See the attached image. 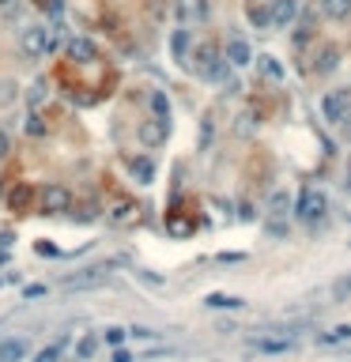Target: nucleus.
<instances>
[{
    "label": "nucleus",
    "instance_id": "nucleus-3",
    "mask_svg": "<svg viewBox=\"0 0 351 362\" xmlns=\"http://www.w3.org/2000/svg\"><path fill=\"white\" fill-rule=\"evenodd\" d=\"M325 208H329V197H325L317 185H306V189L299 192V200H294V215H299L302 223H317L325 215Z\"/></svg>",
    "mask_w": 351,
    "mask_h": 362
},
{
    "label": "nucleus",
    "instance_id": "nucleus-35",
    "mask_svg": "<svg viewBox=\"0 0 351 362\" xmlns=\"http://www.w3.org/2000/svg\"><path fill=\"white\" fill-rule=\"evenodd\" d=\"M8 151H12V140H8V132H4V128H0V159H4Z\"/></svg>",
    "mask_w": 351,
    "mask_h": 362
},
{
    "label": "nucleus",
    "instance_id": "nucleus-5",
    "mask_svg": "<svg viewBox=\"0 0 351 362\" xmlns=\"http://www.w3.org/2000/svg\"><path fill=\"white\" fill-rule=\"evenodd\" d=\"M223 57H227L230 68H250V64H253V50H250V42H245L242 34H230Z\"/></svg>",
    "mask_w": 351,
    "mask_h": 362
},
{
    "label": "nucleus",
    "instance_id": "nucleus-23",
    "mask_svg": "<svg viewBox=\"0 0 351 362\" xmlns=\"http://www.w3.org/2000/svg\"><path fill=\"white\" fill-rule=\"evenodd\" d=\"M212 310H242V299H230V294H208Z\"/></svg>",
    "mask_w": 351,
    "mask_h": 362
},
{
    "label": "nucleus",
    "instance_id": "nucleus-1",
    "mask_svg": "<svg viewBox=\"0 0 351 362\" xmlns=\"http://www.w3.org/2000/svg\"><path fill=\"white\" fill-rule=\"evenodd\" d=\"M193 72L201 79H208V83H223V76L230 72V64L212 42H204V46H197V53H193Z\"/></svg>",
    "mask_w": 351,
    "mask_h": 362
},
{
    "label": "nucleus",
    "instance_id": "nucleus-26",
    "mask_svg": "<svg viewBox=\"0 0 351 362\" xmlns=\"http://www.w3.org/2000/svg\"><path fill=\"white\" fill-rule=\"evenodd\" d=\"M94 348H99V340H94V336H83V340L76 343V359H79V362H87V359L94 355Z\"/></svg>",
    "mask_w": 351,
    "mask_h": 362
},
{
    "label": "nucleus",
    "instance_id": "nucleus-9",
    "mask_svg": "<svg viewBox=\"0 0 351 362\" xmlns=\"http://www.w3.org/2000/svg\"><path fill=\"white\" fill-rule=\"evenodd\" d=\"M340 57H344V53H340V46H321V50H317V57H314V72L317 76H332V72L340 68Z\"/></svg>",
    "mask_w": 351,
    "mask_h": 362
},
{
    "label": "nucleus",
    "instance_id": "nucleus-31",
    "mask_svg": "<svg viewBox=\"0 0 351 362\" xmlns=\"http://www.w3.org/2000/svg\"><path fill=\"white\" fill-rule=\"evenodd\" d=\"M306 42H310V23H302V27H294V50H302Z\"/></svg>",
    "mask_w": 351,
    "mask_h": 362
},
{
    "label": "nucleus",
    "instance_id": "nucleus-20",
    "mask_svg": "<svg viewBox=\"0 0 351 362\" xmlns=\"http://www.w3.org/2000/svg\"><path fill=\"white\" fill-rule=\"evenodd\" d=\"M253 348L268 351V355H280V351H291V340L287 336H280V340H253Z\"/></svg>",
    "mask_w": 351,
    "mask_h": 362
},
{
    "label": "nucleus",
    "instance_id": "nucleus-36",
    "mask_svg": "<svg viewBox=\"0 0 351 362\" xmlns=\"http://www.w3.org/2000/svg\"><path fill=\"white\" fill-rule=\"evenodd\" d=\"M23 294H27V299H42V294H46V287H27Z\"/></svg>",
    "mask_w": 351,
    "mask_h": 362
},
{
    "label": "nucleus",
    "instance_id": "nucleus-14",
    "mask_svg": "<svg viewBox=\"0 0 351 362\" xmlns=\"http://www.w3.org/2000/svg\"><path fill=\"white\" fill-rule=\"evenodd\" d=\"M23 359H27V340H15V336L0 340V362H23Z\"/></svg>",
    "mask_w": 351,
    "mask_h": 362
},
{
    "label": "nucleus",
    "instance_id": "nucleus-11",
    "mask_svg": "<svg viewBox=\"0 0 351 362\" xmlns=\"http://www.w3.org/2000/svg\"><path fill=\"white\" fill-rule=\"evenodd\" d=\"M299 0H272V27H294Z\"/></svg>",
    "mask_w": 351,
    "mask_h": 362
},
{
    "label": "nucleus",
    "instance_id": "nucleus-34",
    "mask_svg": "<svg viewBox=\"0 0 351 362\" xmlns=\"http://www.w3.org/2000/svg\"><path fill=\"white\" fill-rule=\"evenodd\" d=\"M337 128H340V132H344V136H348V140H351V106H348V114H344V117H340V125H337Z\"/></svg>",
    "mask_w": 351,
    "mask_h": 362
},
{
    "label": "nucleus",
    "instance_id": "nucleus-6",
    "mask_svg": "<svg viewBox=\"0 0 351 362\" xmlns=\"http://www.w3.org/2000/svg\"><path fill=\"white\" fill-rule=\"evenodd\" d=\"M72 208V192L65 189V185H46L42 189V212L46 215H61Z\"/></svg>",
    "mask_w": 351,
    "mask_h": 362
},
{
    "label": "nucleus",
    "instance_id": "nucleus-15",
    "mask_svg": "<svg viewBox=\"0 0 351 362\" xmlns=\"http://www.w3.org/2000/svg\"><path fill=\"white\" fill-rule=\"evenodd\" d=\"M68 57L72 61H94L99 57V46H94L91 38H72L68 42Z\"/></svg>",
    "mask_w": 351,
    "mask_h": 362
},
{
    "label": "nucleus",
    "instance_id": "nucleus-22",
    "mask_svg": "<svg viewBox=\"0 0 351 362\" xmlns=\"http://www.w3.org/2000/svg\"><path fill=\"white\" fill-rule=\"evenodd\" d=\"M212 140H215V121L204 117V121H201V140H197V151H208Z\"/></svg>",
    "mask_w": 351,
    "mask_h": 362
},
{
    "label": "nucleus",
    "instance_id": "nucleus-28",
    "mask_svg": "<svg viewBox=\"0 0 351 362\" xmlns=\"http://www.w3.org/2000/svg\"><path fill=\"white\" fill-rule=\"evenodd\" d=\"M23 128H27V136H46V121L38 114H27V125Z\"/></svg>",
    "mask_w": 351,
    "mask_h": 362
},
{
    "label": "nucleus",
    "instance_id": "nucleus-2",
    "mask_svg": "<svg viewBox=\"0 0 351 362\" xmlns=\"http://www.w3.org/2000/svg\"><path fill=\"white\" fill-rule=\"evenodd\" d=\"M19 50L27 53L30 61H42L57 50V34L46 27H27V30H19Z\"/></svg>",
    "mask_w": 351,
    "mask_h": 362
},
{
    "label": "nucleus",
    "instance_id": "nucleus-29",
    "mask_svg": "<svg viewBox=\"0 0 351 362\" xmlns=\"http://www.w3.org/2000/svg\"><path fill=\"white\" fill-rule=\"evenodd\" d=\"M125 336H129V328H106V336H102V340H106L110 348H121Z\"/></svg>",
    "mask_w": 351,
    "mask_h": 362
},
{
    "label": "nucleus",
    "instance_id": "nucleus-21",
    "mask_svg": "<svg viewBox=\"0 0 351 362\" xmlns=\"http://www.w3.org/2000/svg\"><path fill=\"white\" fill-rule=\"evenodd\" d=\"M257 68L265 72L268 79H283V64L276 61V57H268V53H265V57H257Z\"/></svg>",
    "mask_w": 351,
    "mask_h": 362
},
{
    "label": "nucleus",
    "instance_id": "nucleus-38",
    "mask_svg": "<svg viewBox=\"0 0 351 362\" xmlns=\"http://www.w3.org/2000/svg\"><path fill=\"white\" fill-rule=\"evenodd\" d=\"M344 189L351 192V159H348V181H344Z\"/></svg>",
    "mask_w": 351,
    "mask_h": 362
},
{
    "label": "nucleus",
    "instance_id": "nucleus-27",
    "mask_svg": "<svg viewBox=\"0 0 351 362\" xmlns=\"http://www.w3.org/2000/svg\"><path fill=\"white\" fill-rule=\"evenodd\" d=\"M15 102V79H0V106H12Z\"/></svg>",
    "mask_w": 351,
    "mask_h": 362
},
{
    "label": "nucleus",
    "instance_id": "nucleus-7",
    "mask_svg": "<svg viewBox=\"0 0 351 362\" xmlns=\"http://www.w3.org/2000/svg\"><path fill=\"white\" fill-rule=\"evenodd\" d=\"M245 19L257 30H268L272 27V0H245Z\"/></svg>",
    "mask_w": 351,
    "mask_h": 362
},
{
    "label": "nucleus",
    "instance_id": "nucleus-12",
    "mask_svg": "<svg viewBox=\"0 0 351 362\" xmlns=\"http://www.w3.org/2000/svg\"><path fill=\"white\" fill-rule=\"evenodd\" d=\"M189 50H193V34H189V27H178L170 34V57L174 61H189Z\"/></svg>",
    "mask_w": 351,
    "mask_h": 362
},
{
    "label": "nucleus",
    "instance_id": "nucleus-19",
    "mask_svg": "<svg viewBox=\"0 0 351 362\" xmlns=\"http://www.w3.org/2000/svg\"><path fill=\"white\" fill-rule=\"evenodd\" d=\"M287 208H291V192L276 189L272 197H268V212H272V215H287Z\"/></svg>",
    "mask_w": 351,
    "mask_h": 362
},
{
    "label": "nucleus",
    "instance_id": "nucleus-32",
    "mask_svg": "<svg viewBox=\"0 0 351 362\" xmlns=\"http://www.w3.org/2000/svg\"><path fill=\"white\" fill-rule=\"evenodd\" d=\"M129 336H137V340H155V328H148V325H137V328H129Z\"/></svg>",
    "mask_w": 351,
    "mask_h": 362
},
{
    "label": "nucleus",
    "instance_id": "nucleus-4",
    "mask_svg": "<svg viewBox=\"0 0 351 362\" xmlns=\"http://www.w3.org/2000/svg\"><path fill=\"white\" fill-rule=\"evenodd\" d=\"M348 106H351V91L348 87H337V91L321 94V117L329 121V125H340V117L348 114Z\"/></svg>",
    "mask_w": 351,
    "mask_h": 362
},
{
    "label": "nucleus",
    "instance_id": "nucleus-18",
    "mask_svg": "<svg viewBox=\"0 0 351 362\" xmlns=\"http://www.w3.org/2000/svg\"><path fill=\"white\" fill-rule=\"evenodd\" d=\"M151 114H155L159 121H166V125H170V99H166L163 91H151Z\"/></svg>",
    "mask_w": 351,
    "mask_h": 362
},
{
    "label": "nucleus",
    "instance_id": "nucleus-24",
    "mask_svg": "<svg viewBox=\"0 0 351 362\" xmlns=\"http://www.w3.org/2000/svg\"><path fill=\"white\" fill-rule=\"evenodd\" d=\"M8 204H12V212H23V208L30 204V189H27V185H19V189H12V197H8Z\"/></svg>",
    "mask_w": 351,
    "mask_h": 362
},
{
    "label": "nucleus",
    "instance_id": "nucleus-16",
    "mask_svg": "<svg viewBox=\"0 0 351 362\" xmlns=\"http://www.w3.org/2000/svg\"><path fill=\"white\" fill-rule=\"evenodd\" d=\"M317 343H321V348H337V343H351V325H337V328H329V332H321V336H317Z\"/></svg>",
    "mask_w": 351,
    "mask_h": 362
},
{
    "label": "nucleus",
    "instance_id": "nucleus-37",
    "mask_svg": "<svg viewBox=\"0 0 351 362\" xmlns=\"http://www.w3.org/2000/svg\"><path fill=\"white\" fill-rule=\"evenodd\" d=\"M114 362H132V355H129L125 348H117V351H114Z\"/></svg>",
    "mask_w": 351,
    "mask_h": 362
},
{
    "label": "nucleus",
    "instance_id": "nucleus-39",
    "mask_svg": "<svg viewBox=\"0 0 351 362\" xmlns=\"http://www.w3.org/2000/svg\"><path fill=\"white\" fill-rule=\"evenodd\" d=\"M0 4H8V0H0Z\"/></svg>",
    "mask_w": 351,
    "mask_h": 362
},
{
    "label": "nucleus",
    "instance_id": "nucleus-13",
    "mask_svg": "<svg viewBox=\"0 0 351 362\" xmlns=\"http://www.w3.org/2000/svg\"><path fill=\"white\" fill-rule=\"evenodd\" d=\"M129 174L140 185H151V181H155V163H151L148 155H137V159H129Z\"/></svg>",
    "mask_w": 351,
    "mask_h": 362
},
{
    "label": "nucleus",
    "instance_id": "nucleus-17",
    "mask_svg": "<svg viewBox=\"0 0 351 362\" xmlns=\"http://www.w3.org/2000/svg\"><path fill=\"white\" fill-rule=\"evenodd\" d=\"M317 4H321V12L329 15V19H337V23H344L351 15V0H317Z\"/></svg>",
    "mask_w": 351,
    "mask_h": 362
},
{
    "label": "nucleus",
    "instance_id": "nucleus-25",
    "mask_svg": "<svg viewBox=\"0 0 351 362\" xmlns=\"http://www.w3.org/2000/svg\"><path fill=\"white\" fill-rule=\"evenodd\" d=\"M61 355H65V340H61V343H50V348H42L34 362H61Z\"/></svg>",
    "mask_w": 351,
    "mask_h": 362
},
{
    "label": "nucleus",
    "instance_id": "nucleus-10",
    "mask_svg": "<svg viewBox=\"0 0 351 362\" xmlns=\"http://www.w3.org/2000/svg\"><path fill=\"white\" fill-rule=\"evenodd\" d=\"M166 132H170V125H166V121H143V125H140V143H143V148H159V143H163L166 140Z\"/></svg>",
    "mask_w": 351,
    "mask_h": 362
},
{
    "label": "nucleus",
    "instance_id": "nucleus-30",
    "mask_svg": "<svg viewBox=\"0 0 351 362\" xmlns=\"http://www.w3.org/2000/svg\"><path fill=\"white\" fill-rule=\"evenodd\" d=\"M344 294H351V276H344V279L332 283V299H344Z\"/></svg>",
    "mask_w": 351,
    "mask_h": 362
},
{
    "label": "nucleus",
    "instance_id": "nucleus-33",
    "mask_svg": "<svg viewBox=\"0 0 351 362\" xmlns=\"http://www.w3.org/2000/svg\"><path fill=\"white\" fill-rule=\"evenodd\" d=\"M27 94H30V106H38V102L46 99V83H34V87H30Z\"/></svg>",
    "mask_w": 351,
    "mask_h": 362
},
{
    "label": "nucleus",
    "instance_id": "nucleus-8",
    "mask_svg": "<svg viewBox=\"0 0 351 362\" xmlns=\"http://www.w3.org/2000/svg\"><path fill=\"white\" fill-rule=\"evenodd\" d=\"M102 279H106V268H83L79 276L61 279V287H65V291H87V287H99Z\"/></svg>",
    "mask_w": 351,
    "mask_h": 362
}]
</instances>
